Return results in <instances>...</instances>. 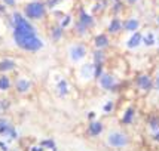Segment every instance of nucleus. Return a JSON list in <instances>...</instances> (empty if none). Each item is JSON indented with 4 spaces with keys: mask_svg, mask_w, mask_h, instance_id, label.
<instances>
[{
    "mask_svg": "<svg viewBox=\"0 0 159 151\" xmlns=\"http://www.w3.org/2000/svg\"><path fill=\"white\" fill-rule=\"evenodd\" d=\"M15 43L24 50L28 52H37L42 49V40L36 34H14Z\"/></svg>",
    "mask_w": 159,
    "mask_h": 151,
    "instance_id": "obj_1",
    "label": "nucleus"
},
{
    "mask_svg": "<svg viewBox=\"0 0 159 151\" xmlns=\"http://www.w3.org/2000/svg\"><path fill=\"white\" fill-rule=\"evenodd\" d=\"M14 34H36V30L21 14H15L14 15Z\"/></svg>",
    "mask_w": 159,
    "mask_h": 151,
    "instance_id": "obj_2",
    "label": "nucleus"
},
{
    "mask_svg": "<svg viewBox=\"0 0 159 151\" xmlns=\"http://www.w3.org/2000/svg\"><path fill=\"white\" fill-rule=\"evenodd\" d=\"M46 14V6L43 2H30L25 6V16L28 19H40Z\"/></svg>",
    "mask_w": 159,
    "mask_h": 151,
    "instance_id": "obj_3",
    "label": "nucleus"
},
{
    "mask_svg": "<svg viewBox=\"0 0 159 151\" xmlns=\"http://www.w3.org/2000/svg\"><path fill=\"white\" fill-rule=\"evenodd\" d=\"M107 141L115 148H124L125 145L128 144L129 139H128V136L125 135L124 132H111L109 135V138H107Z\"/></svg>",
    "mask_w": 159,
    "mask_h": 151,
    "instance_id": "obj_4",
    "label": "nucleus"
},
{
    "mask_svg": "<svg viewBox=\"0 0 159 151\" xmlns=\"http://www.w3.org/2000/svg\"><path fill=\"white\" fill-rule=\"evenodd\" d=\"M94 24V18L88 15L85 11H80V14H79V24H77V30L80 31V33H85L88 28L91 27Z\"/></svg>",
    "mask_w": 159,
    "mask_h": 151,
    "instance_id": "obj_5",
    "label": "nucleus"
},
{
    "mask_svg": "<svg viewBox=\"0 0 159 151\" xmlns=\"http://www.w3.org/2000/svg\"><path fill=\"white\" fill-rule=\"evenodd\" d=\"M85 55H86V49L82 45H76L70 49V56H71L73 61H80Z\"/></svg>",
    "mask_w": 159,
    "mask_h": 151,
    "instance_id": "obj_6",
    "label": "nucleus"
},
{
    "mask_svg": "<svg viewBox=\"0 0 159 151\" xmlns=\"http://www.w3.org/2000/svg\"><path fill=\"white\" fill-rule=\"evenodd\" d=\"M137 86H139L141 90H149V89H152L153 82L147 74H140L139 79H137Z\"/></svg>",
    "mask_w": 159,
    "mask_h": 151,
    "instance_id": "obj_7",
    "label": "nucleus"
},
{
    "mask_svg": "<svg viewBox=\"0 0 159 151\" xmlns=\"http://www.w3.org/2000/svg\"><path fill=\"white\" fill-rule=\"evenodd\" d=\"M100 84L104 89H113L115 88V77L111 74H107V73H103L100 76Z\"/></svg>",
    "mask_w": 159,
    "mask_h": 151,
    "instance_id": "obj_8",
    "label": "nucleus"
},
{
    "mask_svg": "<svg viewBox=\"0 0 159 151\" xmlns=\"http://www.w3.org/2000/svg\"><path fill=\"white\" fill-rule=\"evenodd\" d=\"M143 41V34L141 33H134V34L128 39V41H126V46L129 49H134V48H137V46H140V43Z\"/></svg>",
    "mask_w": 159,
    "mask_h": 151,
    "instance_id": "obj_9",
    "label": "nucleus"
},
{
    "mask_svg": "<svg viewBox=\"0 0 159 151\" xmlns=\"http://www.w3.org/2000/svg\"><path fill=\"white\" fill-rule=\"evenodd\" d=\"M140 27V22L139 19H135V18H129V19H126L124 22V30L126 31H132V33H135Z\"/></svg>",
    "mask_w": 159,
    "mask_h": 151,
    "instance_id": "obj_10",
    "label": "nucleus"
},
{
    "mask_svg": "<svg viewBox=\"0 0 159 151\" xmlns=\"http://www.w3.org/2000/svg\"><path fill=\"white\" fill-rule=\"evenodd\" d=\"M120 28H124V24L120 22V19H118V18L111 19L110 25H109V31L110 33H118V31H120Z\"/></svg>",
    "mask_w": 159,
    "mask_h": 151,
    "instance_id": "obj_11",
    "label": "nucleus"
},
{
    "mask_svg": "<svg viewBox=\"0 0 159 151\" xmlns=\"http://www.w3.org/2000/svg\"><path fill=\"white\" fill-rule=\"evenodd\" d=\"M107 45H109V37L106 34H100L95 37V46H97V48H100V49L106 48Z\"/></svg>",
    "mask_w": 159,
    "mask_h": 151,
    "instance_id": "obj_12",
    "label": "nucleus"
},
{
    "mask_svg": "<svg viewBox=\"0 0 159 151\" xmlns=\"http://www.w3.org/2000/svg\"><path fill=\"white\" fill-rule=\"evenodd\" d=\"M101 131H103V124L100 123V122H92V123H91V126H89L91 135L97 136V135H100V133H101Z\"/></svg>",
    "mask_w": 159,
    "mask_h": 151,
    "instance_id": "obj_13",
    "label": "nucleus"
},
{
    "mask_svg": "<svg viewBox=\"0 0 159 151\" xmlns=\"http://www.w3.org/2000/svg\"><path fill=\"white\" fill-rule=\"evenodd\" d=\"M132 119H134V108H128L126 113H125L124 119H122V122H124L125 124H129L132 122Z\"/></svg>",
    "mask_w": 159,
    "mask_h": 151,
    "instance_id": "obj_14",
    "label": "nucleus"
},
{
    "mask_svg": "<svg viewBox=\"0 0 159 151\" xmlns=\"http://www.w3.org/2000/svg\"><path fill=\"white\" fill-rule=\"evenodd\" d=\"M16 88H18V90L20 92H27L28 88H30V82L28 80H18V83H16Z\"/></svg>",
    "mask_w": 159,
    "mask_h": 151,
    "instance_id": "obj_15",
    "label": "nucleus"
},
{
    "mask_svg": "<svg viewBox=\"0 0 159 151\" xmlns=\"http://www.w3.org/2000/svg\"><path fill=\"white\" fill-rule=\"evenodd\" d=\"M143 41H144V45H147V46L155 45V34L153 33H147L146 36H143Z\"/></svg>",
    "mask_w": 159,
    "mask_h": 151,
    "instance_id": "obj_16",
    "label": "nucleus"
},
{
    "mask_svg": "<svg viewBox=\"0 0 159 151\" xmlns=\"http://www.w3.org/2000/svg\"><path fill=\"white\" fill-rule=\"evenodd\" d=\"M11 68H14V62L12 61L0 62V70H2V71H5V70H11Z\"/></svg>",
    "mask_w": 159,
    "mask_h": 151,
    "instance_id": "obj_17",
    "label": "nucleus"
},
{
    "mask_svg": "<svg viewBox=\"0 0 159 151\" xmlns=\"http://www.w3.org/2000/svg\"><path fill=\"white\" fill-rule=\"evenodd\" d=\"M9 88V80L6 77H2L0 79V89H7Z\"/></svg>",
    "mask_w": 159,
    "mask_h": 151,
    "instance_id": "obj_18",
    "label": "nucleus"
},
{
    "mask_svg": "<svg viewBox=\"0 0 159 151\" xmlns=\"http://www.w3.org/2000/svg\"><path fill=\"white\" fill-rule=\"evenodd\" d=\"M153 86H155V88L159 90V74L156 76V79H155V82H153Z\"/></svg>",
    "mask_w": 159,
    "mask_h": 151,
    "instance_id": "obj_19",
    "label": "nucleus"
},
{
    "mask_svg": "<svg viewBox=\"0 0 159 151\" xmlns=\"http://www.w3.org/2000/svg\"><path fill=\"white\" fill-rule=\"evenodd\" d=\"M110 110H111V102H109L104 107V111H106V113H110Z\"/></svg>",
    "mask_w": 159,
    "mask_h": 151,
    "instance_id": "obj_20",
    "label": "nucleus"
},
{
    "mask_svg": "<svg viewBox=\"0 0 159 151\" xmlns=\"http://www.w3.org/2000/svg\"><path fill=\"white\" fill-rule=\"evenodd\" d=\"M153 139H155V141H159V129L158 131H155V133H153Z\"/></svg>",
    "mask_w": 159,
    "mask_h": 151,
    "instance_id": "obj_21",
    "label": "nucleus"
},
{
    "mask_svg": "<svg viewBox=\"0 0 159 151\" xmlns=\"http://www.w3.org/2000/svg\"><path fill=\"white\" fill-rule=\"evenodd\" d=\"M66 86H67V84H66V83H64V82H62L61 84H60V89H61V92H62V93H66Z\"/></svg>",
    "mask_w": 159,
    "mask_h": 151,
    "instance_id": "obj_22",
    "label": "nucleus"
},
{
    "mask_svg": "<svg viewBox=\"0 0 159 151\" xmlns=\"http://www.w3.org/2000/svg\"><path fill=\"white\" fill-rule=\"evenodd\" d=\"M3 2H5L6 5H9V6H14L15 5V0H3Z\"/></svg>",
    "mask_w": 159,
    "mask_h": 151,
    "instance_id": "obj_23",
    "label": "nucleus"
},
{
    "mask_svg": "<svg viewBox=\"0 0 159 151\" xmlns=\"http://www.w3.org/2000/svg\"><path fill=\"white\" fill-rule=\"evenodd\" d=\"M126 2H128V3H129V5H134V3H137V2H139V0H126Z\"/></svg>",
    "mask_w": 159,
    "mask_h": 151,
    "instance_id": "obj_24",
    "label": "nucleus"
},
{
    "mask_svg": "<svg viewBox=\"0 0 159 151\" xmlns=\"http://www.w3.org/2000/svg\"><path fill=\"white\" fill-rule=\"evenodd\" d=\"M158 25H159V16H158Z\"/></svg>",
    "mask_w": 159,
    "mask_h": 151,
    "instance_id": "obj_25",
    "label": "nucleus"
}]
</instances>
